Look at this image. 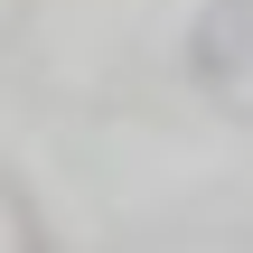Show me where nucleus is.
<instances>
[{"label": "nucleus", "mask_w": 253, "mask_h": 253, "mask_svg": "<svg viewBox=\"0 0 253 253\" xmlns=\"http://www.w3.org/2000/svg\"><path fill=\"white\" fill-rule=\"evenodd\" d=\"M244 28H253V0H216V28H207L197 66H207V75H225V38H244Z\"/></svg>", "instance_id": "nucleus-1"}]
</instances>
